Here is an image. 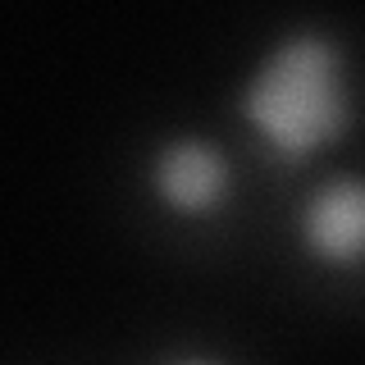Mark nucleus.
Wrapping results in <instances>:
<instances>
[{"instance_id":"obj_1","label":"nucleus","mask_w":365,"mask_h":365,"mask_svg":"<svg viewBox=\"0 0 365 365\" xmlns=\"http://www.w3.org/2000/svg\"><path fill=\"white\" fill-rule=\"evenodd\" d=\"M237 114L279 165H311L356 123L347 51L334 32L292 28L251 64Z\"/></svg>"},{"instance_id":"obj_2","label":"nucleus","mask_w":365,"mask_h":365,"mask_svg":"<svg viewBox=\"0 0 365 365\" xmlns=\"http://www.w3.org/2000/svg\"><path fill=\"white\" fill-rule=\"evenodd\" d=\"M297 247L329 274L365 269V174H329L297 205Z\"/></svg>"},{"instance_id":"obj_3","label":"nucleus","mask_w":365,"mask_h":365,"mask_svg":"<svg viewBox=\"0 0 365 365\" xmlns=\"http://www.w3.org/2000/svg\"><path fill=\"white\" fill-rule=\"evenodd\" d=\"M151 197L178 220H205L220 215L233 201V160L224 155L220 142L201 133L165 137L146 169Z\"/></svg>"},{"instance_id":"obj_4","label":"nucleus","mask_w":365,"mask_h":365,"mask_svg":"<svg viewBox=\"0 0 365 365\" xmlns=\"http://www.w3.org/2000/svg\"><path fill=\"white\" fill-rule=\"evenodd\" d=\"M169 365H220V361H205V356H182V361H169Z\"/></svg>"}]
</instances>
